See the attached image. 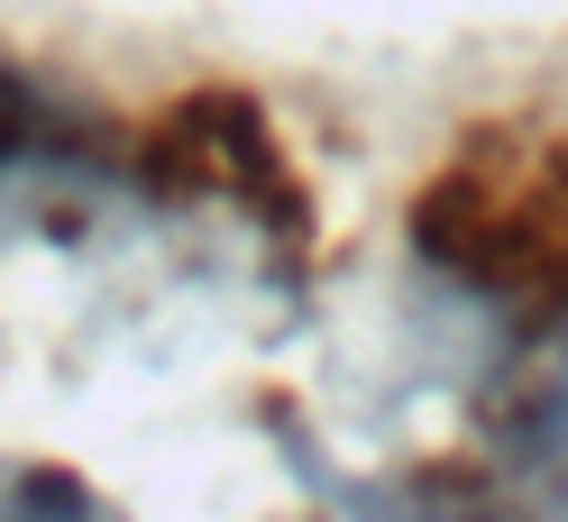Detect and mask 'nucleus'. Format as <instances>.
I'll return each mask as SVG.
<instances>
[{"label": "nucleus", "mask_w": 568, "mask_h": 522, "mask_svg": "<svg viewBox=\"0 0 568 522\" xmlns=\"http://www.w3.org/2000/svg\"><path fill=\"white\" fill-rule=\"evenodd\" d=\"M129 184L148 202H230V212H247L266 238H284V248L312 238L303 174L275 147L266 101L239 92V83H202L184 101H165V111L138 129V147H129Z\"/></svg>", "instance_id": "obj_1"}, {"label": "nucleus", "mask_w": 568, "mask_h": 522, "mask_svg": "<svg viewBox=\"0 0 568 522\" xmlns=\"http://www.w3.org/2000/svg\"><path fill=\"white\" fill-rule=\"evenodd\" d=\"M495 449L523 477H568V339L550 348V367L531 376V395H514L495 412Z\"/></svg>", "instance_id": "obj_2"}, {"label": "nucleus", "mask_w": 568, "mask_h": 522, "mask_svg": "<svg viewBox=\"0 0 568 522\" xmlns=\"http://www.w3.org/2000/svg\"><path fill=\"white\" fill-rule=\"evenodd\" d=\"M0 522H120V513L55 459H0Z\"/></svg>", "instance_id": "obj_3"}]
</instances>
